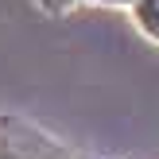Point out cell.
Segmentation results:
<instances>
[{
  "mask_svg": "<svg viewBox=\"0 0 159 159\" xmlns=\"http://www.w3.org/2000/svg\"><path fill=\"white\" fill-rule=\"evenodd\" d=\"M128 12H132V23L140 27V35L159 43V0H136Z\"/></svg>",
  "mask_w": 159,
  "mask_h": 159,
  "instance_id": "1",
  "label": "cell"
},
{
  "mask_svg": "<svg viewBox=\"0 0 159 159\" xmlns=\"http://www.w3.org/2000/svg\"><path fill=\"white\" fill-rule=\"evenodd\" d=\"M35 4L43 8L47 16H66V12H74V8L89 4V0H35Z\"/></svg>",
  "mask_w": 159,
  "mask_h": 159,
  "instance_id": "2",
  "label": "cell"
},
{
  "mask_svg": "<svg viewBox=\"0 0 159 159\" xmlns=\"http://www.w3.org/2000/svg\"><path fill=\"white\" fill-rule=\"evenodd\" d=\"M89 4H101V8H132L136 0H89Z\"/></svg>",
  "mask_w": 159,
  "mask_h": 159,
  "instance_id": "3",
  "label": "cell"
}]
</instances>
